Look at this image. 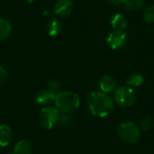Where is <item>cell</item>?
<instances>
[{
    "mask_svg": "<svg viewBox=\"0 0 154 154\" xmlns=\"http://www.w3.org/2000/svg\"><path fill=\"white\" fill-rule=\"evenodd\" d=\"M87 104L90 113L100 118L109 116L114 109L113 99L103 92L90 93L88 97Z\"/></svg>",
    "mask_w": 154,
    "mask_h": 154,
    "instance_id": "6da1fadb",
    "label": "cell"
},
{
    "mask_svg": "<svg viewBox=\"0 0 154 154\" xmlns=\"http://www.w3.org/2000/svg\"><path fill=\"white\" fill-rule=\"evenodd\" d=\"M55 104L59 110L65 114L76 111L80 105V98L78 94L71 91H63L56 95Z\"/></svg>",
    "mask_w": 154,
    "mask_h": 154,
    "instance_id": "7a4b0ae2",
    "label": "cell"
},
{
    "mask_svg": "<svg viewBox=\"0 0 154 154\" xmlns=\"http://www.w3.org/2000/svg\"><path fill=\"white\" fill-rule=\"evenodd\" d=\"M119 138L127 143H135L141 138L140 128L132 122H123L117 128Z\"/></svg>",
    "mask_w": 154,
    "mask_h": 154,
    "instance_id": "3957f363",
    "label": "cell"
},
{
    "mask_svg": "<svg viewBox=\"0 0 154 154\" xmlns=\"http://www.w3.org/2000/svg\"><path fill=\"white\" fill-rule=\"evenodd\" d=\"M116 103L122 107L132 106L136 100V94L134 90L128 86H121L115 90Z\"/></svg>",
    "mask_w": 154,
    "mask_h": 154,
    "instance_id": "277c9868",
    "label": "cell"
},
{
    "mask_svg": "<svg viewBox=\"0 0 154 154\" xmlns=\"http://www.w3.org/2000/svg\"><path fill=\"white\" fill-rule=\"evenodd\" d=\"M60 114L57 108L51 106L43 107L39 115V120L41 125L46 129H51L59 121Z\"/></svg>",
    "mask_w": 154,
    "mask_h": 154,
    "instance_id": "5b68a950",
    "label": "cell"
},
{
    "mask_svg": "<svg viewBox=\"0 0 154 154\" xmlns=\"http://www.w3.org/2000/svg\"><path fill=\"white\" fill-rule=\"evenodd\" d=\"M127 40V35L125 31L114 30L110 32L106 37V42L108 46L113 50H119L123 48Z\"/></svg>",
    "mask_w": 154,
    "mask_h": 154,
    "instance_id": "8992f818",
    "label": "cell"
},
{
    "mask_svg": "<svg viewBox=\"0 0 154 154\" xmlns=\"http://www.w3.org/2000/svg\"><path fill=\"white\" fill-rule=\"evenodd\" d=\"M73 7V2L71 0H59L54 6V13L58 16L65 18L72 14Z\"/></svg>",
    "mask_w": 154,
    "mask_h": 154,
    "instance_id": "52a82bcc",
    "label": "cell"
},
{
    "mask_svg": "<svg viewBox=\"0 0 154 154\" xmlns=\"http://www.w3.org/2000/svg\"><path fill=\"white\" fill-rule=\"evenodd\" d=\"M98 86H99L101 92L106 93V94L112 93L116 89V82L115 79L108 75L103 76L100 79Z\"/></svg>",
    "mask_w": 154,
    "mask_h": 154,
    "instance_id": "ba28073f",
    "label": "cell"
},
{
    "mask_svg": "<svg viewBox=\"0 0 154 154\" xmlns=\"http://www.w3.org/2000/svg\"><path fill=\"white\" fill-rule=\"evenodd\" d=\"M56 98V94L50 89L41 90L36 96V102L39 105H48L51 102H54Z\"/></svg>",
    "mask_w": 154,
    "mask_h": 154,
    "instance_id": "9c48e42d",
    "label": "cell"
},
{
    "mask_svg": "<svg viewBox=\"0 0 154 154\" xmlns=\"http://www.w3.org/2000/svg\"><path fill=\"white\" fill-rule=\"evenodd\" d=\"M12 140H13V133L11 128L6 125H0V146L5 147L9 145Z\"/></svg>",
    "mask_w": 154,
    "mask_h": 154,
    "instance_id": "30bf717a",
    "label": "cell"
},
{
    "mask_svg": "<svg viewBox=\"0 0 154 154\" xmlns=\"http://www.w3.org/2000/svg\"><path fill=\"white\" fill-rule=\"evenodd\" d=\"M111 24L115 28V30L124 31L127 27V20L122 14H115L111 18Z\"/></svg>",
    "mask_w": 154,
    "mask_h": 154,
    "instance_id": "8fae6325",
    "label": "cell"
},
{
    "mask_svg": "<svg viewBox=\"0 0 154 154\" xmlns=\"http://www.w3.org/2000/svg\"><path fill=\"white\" fill-rule=\"evenodd\" d=\"M62 30V23L57 20V19H52L49 21L46 24V31L50 36H57L60 33Z\"/></svg>",
    "mask_w": 154,
    "mask_h": 154,
    "instance_id": "7c38bea8",
    "label": "cell"
},
{
    "mask_svg": "<svg viewBox=\"0 0 154 154\" xmlns=\"http://www.w3.org/2000/svg\"><path fill=\"white\" fill-rule=\"evenodd\" d=\"M12 32V24L11 23L5 19L0 18V42L6 40Z\"/></svg>",
    "mask_w": 154,
    "mask_h": 154,
    "instance_id": "4fadbf2b",
    "label": "cell"
},
{
    "mask_svg": "<svg viewBox=\"0 0 154 154\" xmlns=\"http://www.w3.org/2000/svg\"><path fill=\"white\" fill-rule=\"evenodd\" d=\"M14 154H31L32 144L26 140H20L14 147Z\"/></svg>",
    "mask_w": 154,
    "mask_h": 154,
    "instance_id": "5bb4252c",
    "label": "cell"
},
{
    "mask_svg": "<svg viewBox=\"0 0 154 154\" xmlns=\"http://www.w3.org/2000/svg\"><path fill=\"white\" fill-rule=\"evenodd\" d=\"M144 79L140 74H132L126 80V85L130 88H137L143 84Z\"/></svg>",
    "mask_w": 154,
    "mask_h": 154,
    "instance_id": "9a60e30c",
    "label": "cell"
},
{
    "mask_svg": "<svg viewBox=\"0 0 154 154\" xmlns=\"http://www.w3.org/2000/svg\"><path fill=\"white\" fill-rule=\"evenodd\" d=\"M145 0H127L125 4V8L127 11H135L143 6Z\"/></svg>",
    "mask_w": 154,
    "mask_h": 154,
    "instance_id": "2e32d148",
    "label": "cell"
},
{
    "mask_svg": "<svg viewBox=\"0 0 154 154\" xmlns=\"http://www.w3.org/2000/svg\"><path fill=\"white\" fill-rule=\"evenodd\" d=\"M143 19L148 23H154V5H149L143 12Z\"/></svg>",
    "mask_w": 154,
    "mask_h": 154,
    "instance_id": "e0dca14e",
    "label": "cell"
},
{
    "mask_svg": "<svg viewBox=\"0 0 154 154\" xmlns=\"http://www.w3.org/2000/svg\"><path fill=\"white\" fill-rule=\"evenodd\" d=\"M152 125H153V121L150 117H143L140 121V128H142L144 131L151 129L152 127Z\"/></svg>",
    "mask_w": 154,
    "mask_h": 154,
    "instance_id": "ac0fdd59",
    "label": "cell"
},
{
    "mask_svg": "<svg viewBox=\"0 0 154 154\" xmlns=\"http://www.w3.org/2000/svg\"><path fill=\"white\" fill-rule=\"evenodd\" d=\"M48 89L51 90L52 92H54L56 94L60 89V85L56 80H50L48 83Z\"/></svg>",
    "mask_w": 154,
    "mask_h": 154,
    "instance_id": "d6986e66",
    "label": "cell"
},
{
    "mask_svg": "<svg viewBox=\"0 0 154 154\" xmlns=\"http://www.w3.org/2000/svg\"><path fill=\"white\" fill-rule=\"evenodd\" d=\"M7 76H8V73H7L6 69L4 66L0 65V84H3L7 79Z\"/></svg>",
    "mask_w": 154,
    "mask_h": 154,
    "instance_id": "ffe728a7",
    "label": "cell"
},
{
    "mask_svg": "<svg viewBox=\"0 0 154 154\" xmlns=\"http://www.w3.org/2000/svg\"><path fill=\"white\" fill-rule=\"evenodd\" d=\"M108 1L113 5H122V4H125L127 0H108Z\"/></svg>",
    "mask_w": 154,
    "mask_h": 154,
    "instance_id": "44dd1931",
    "label": "cell"
},
{
    "mask_svg": "<svg viewBox=\"0 0 154 154\" xmlns=\"http://www.w3.org/2000/svg\"><path fill=\"white\" fill-rule=\"evenodd\" d=\"M25 2H27V3H29V4H31V3H33L35 0H24Z\"/></svg>",
    "mask_w": 154,
    "mask_h": 154,
    "instance_id": "7402d4cb",
    "label": "cell"
}]
</instances>
